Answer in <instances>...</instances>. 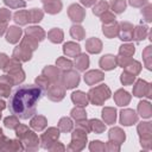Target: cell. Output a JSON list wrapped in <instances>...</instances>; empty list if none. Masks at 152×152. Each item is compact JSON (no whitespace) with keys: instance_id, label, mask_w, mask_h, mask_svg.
Masks as SVG:
<instances>
[{"instance_id":"1","label":"cell","mask_w":152,"mask_h":152,"mask_svg":"<svg viewBox=\"0 0 152 152\" xmlns=\"http://www.w3.org/2000/svg\"><path fill=\"white\" fill-rule=\"evenodd\" d=\"M43 95V90L34 84H24L19 87L10 103V108L14 115L20 119H30L36 114L37 103Z\"/></svg>"}]
</instances>
